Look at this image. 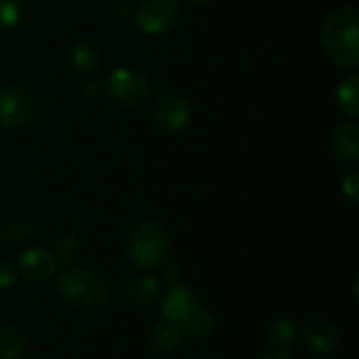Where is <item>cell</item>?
I'll use <instances>...</instances> for the list:
<instances>
[{"mask_svg":"<svg viewBox=\"0 0 359 359\" xmlns=\"http://www.w3.org/2000/svg\"><path fill=\"white\" fill-rule=\"evenodd\" d=\"M151 118L160 128L168 133H181L191 124L194 109L185 97L177 93H162L151 105Z\"/></svg>","mask_w":359,"mask_h":359,"instance_id":"8992f818","label":"cell"},{"mask_svg":"<svg viewBox=\"0 0 359 359\" xmlns=\"http://www.w3.org/2000/svg\"><path fill=\"white\" fill-rule=\"evenodd\" d=\"M105 93L122 107L126 109H137L141 107L147 97H149V82L143 74L128 69V67H116L109 76L107 82L103 84Z\"/></svg>","mask_w":359,"mask_h":359,"instance_id":"277c9868","label":"cell"},{"mask_svg":"<svg viewBox=\"0 0 359 359\" xmlns=\"http://www.w3.org/2000/svg\"><path fill=\"white\" fill-rule=\"evenodd\" d=\"M263 359H292L288 353H280V351H271L269 355H265Z\"/></svg>","mask_w":359,"mask_h":359,"instance_id":"484cf974","label":"cell"},{"mask_svg":"<svg viewBox=\"0 0 359 359\" xmlns=\"http://www.w3.org/2000/svg\"><path fill=\"white\" fill-rule=\"evenodd\" d=\"M59 292L78 311H99L109 299V288L103 278L84 267H67L59 278Z\"/></svg>","mask_w":359,"mask_h":359,"instance_id":"7a4b0ae2","label":"cell"},{"mask_svg":"<svg viewBox=\"0 0 359 359\" xmlns=\"http://www.w3.org/2000/svg\"><path fill=\"white\" fill-rule=\"evenodd\" d=\"M170 250V233L156 221L139 223L126 238V255L141 269L160 267Z\"/></svg>","mask_w":359,"mask_h":359,"instance_id":"3957f363","label":"cell"},{"mask_svg":"<svg viewBox=\"0 0 359 359\" xmlns=\"http://www.w3.org/2000/svg\"><path fill=\"white\" fill-rule=\"evenodd\" d=\"M322 46L326 55L343 65L359 63V13L353 6H339L326 15L322 23Z\"/></svg>","mask_w":359,"mask_h":359,"instance_id":"6da1fadb","label":"cell"},{"mask_svg":"<svg viewBox=\"0 0 359 359\" xmlns=\"http://www.w3.org/2000/svg\"><path fill=\"white\" fill-rule=\"evenodd\" d=\"M19 273L32 284H44L57 273V259L44 248H27L19 255Z\"/></svg>","mask_w":359,"mask_h":359,"instance_id":"9c48e42d","label":"cell"},{"mask_svg":"<svg viewBox=\"0 0 359 359\" xmlns=\"http://www.w3.org/2000/svg\"><path fill=\"white\" fill-rule=\"evenodd\" d=\"M196 359H219V358H212V355H200V358Z\"/></svg>","mask_w":359,"mask_h":359,"instance_id":"83f0119b","label":"cell"},{"mask_svg":"<svg viewBox=\"0 0 359 359\" xmlns=\"http://www.w3.org/2000/svg\"><path fill=\"white\" fill-rule=\"evenodd\" d=\"M196 309H198V301H196L194 292L183 286H175L162 299V305H160L162 318L168 322H177V324H185Z\"/></svg>","mask_w":359,"mask_h":359,"instance_id":"7c38bea8","label":"cell"},{"mask_svg":"<svg viewBox=\"0 0 359 359\" xmlns=\"http://www.w3.org/2000/svg\"><path fill=\"white\" fill-rule=\"evenodd\" d=\"M160 269H162V278L168 280V282H172V280H177L181 276V269L177 265H172V263H162Z\"/></svg>","mask_w":359,"mask_h":359,"instance_id":"cb8c5ba5","label":"cell"},{"mask_svg":"<svg viewBox=\"0 0 359 359\" xmlns=\"http://www.w3.org/2000/svg\"><path fill=\"white\" fill-rule=\"evenodd\" d=\"M13 282H15V269H13V265L0 259V290L11 288Z\"/></svg>","mask_w":359,"mask_h":359,"instance_id":"603a6c76","label":"cell"},{"mask_svg":"<svg viewBox=\"0 0 359 359\" xmlns=\"http://www.w3.org/2000/svg\"><path fill=\"white\" fill-rule=\"evenodd\" d=\"M330 149L343 164H355L359 160V126L353 120L339 122L330 130Z\"/></svg>","mask_w":359,"mask_h":359,"instance_id":"30bf717a","label":"cell"},{"mask_svg":"<svg viewBox=\"0 0 359 359\" xmlns=\"http://www.w3.org/2000/svg\"><path fill=\"white\" fill-rule=\"evenodd\" d=\"M303 339L307 347L318 353V355H330L339 349L341 345V332L339 328L326 320V318H311L305 322L303 328Z\"/></svg>","mask_w":359,"mask_h":359,"instance_id":"ba28073f","label":"cell"},{"mask_svg":"<svg viewBox=\"0 0 359 359\" xmlns=\"http://www.w3.org/2000/svg\"><path fill=\"white\" fill-rule=\"evenodd\" d=\"M158 292H160V284L151 276L135 278L126 286V299L135 305H149L151 301H156Z\"/></svg>","mask_w":359,"mask_h":359,"instance_id":"2e32d148","label":"cell"},{"mask_svg":"<svg viewBox=\"0 0 359 359\" xmlns=\"http://www.w3.org/2000/svg\"><path fill=\"white\" fill-rule=\"evenodd\" d=\"M72 63H74L76 69H80V72H84L88 76H95L103 67V55H101V50L95 44L78 42L72 48Z\"/></svg>","mask_w":359,"mask_h":359,"instance_id":"4fadbf2b","label":"cell"},{"mask_svg":"<svg viewBox=\"0 0 359 359\" xmlns=\"http://www.w3.org/2000/svg\"><path fill=\"white\" fill-rule=\"evenodd\" d=\"M185 339H187V330L183 324L164 320L162 324H158L149 330L147 345L158 355H170L185 345Z\"/></svg>","mask_w":359,"mask_h":359,"instance_id":"8fae6325","label":"cell"},{"mask_svg":"<svg viewBox=\"0 0 359 359\" xmlns=\"http://www.w3.org/2000/svg\"><path fill=\"white\" fill-rule=\"evenodd\" d=\"M187 332H191L194 337L198 339H204V337H210L217 328V322L215 318L208 313V311H202L200 307L191 313V318L183 324Z\"/></svg>","mask_w":359,"mask_h":359,"instance_id":"ac0fdd59","label":"cell"},{"mask_svg":"<svg viewBox=\"0 0 359 359\" xmlns=\"http://www.w3.org/2000/svg\"><path fill=\"white\" fill-rule=\"evenodd\" d=\"M359 78L355 74H349L345 76L341 82H339V88H337V105L339 109L349 116V118H355L359 114Z\"/></svg>","mask_w":359,"mask_h":359,"instance_id":"9a60e30c","label":"cell"},{"mask_svg":"<svg viewBox=\"0 0 359 359\" xmlns=\"http://www.w3.org/2000/svg\"><path fill=\"white\" fill-rule=\"evenodd\" d=\"M21 4L19 0H0V34L13 29L19 23Z\"/></svg>","mask_w":359,"mask_h":359,"instance_id":"d6986e66","label":"cell"},{"mask_svg":"<svg viewBox=\"0 0 359 359\" xmlns=\"http://www.w3.org/2000/svg\"><path fill=\"white\" fill-rule=\"evenodd\" d=\"M294 341H297V324H294V320H288V318L278 320L267 330V345L273 351L286 353L288 349L294 347Z\"/></svg>","mask_w":359,"mask_h":359,"instance_id":"5bb4252c","label":"cell"},{"mask_svg":"<svg viewBox=\"0 0 359 359\" xmlns=\"http://www.w3.org/2000/svg\"><path fill=\"white\" fill-rule=\"evenodd\" d=\"M25 334L17 326H0V359H19L25 351Z\"/></svg>","mask_w":359,"mask_h":359,"instance_id":"e0dca14e","label":"cell"},{"mask_svg":"<svg viewBox=\"0 0 359 359\" xmlns=\"http://www.w3.org/2000/svg\"><path fill=\"white\" fill-rule=\"evenodd\" d=\"M101 93H105V86H103L101 82H88L86 88H84V95L90 97V99H97Z\"/></svg>","mask_w":359,"mask_h":359,"instance_id":"d4e9b609","label":"cell"},{"mask_svg":"<svg viewBox=\"0 0 359 359\" xmlns=\"http://www.w3.org/2000/svg\"><path fill=\"white\" fill-rule=\"evenodd\" d=\"M80 257V244L74 236H63L57 240V259L65 265L76 263Z\"/></svg>","mask_w":359,"mask_h":359,"instance_id":"ffe728a7","label":"cell"},{"mask_svg":"<svg viewBox=\"0 0 359 359\" xmlns=\"http://www.w3.org/2000/svg\"><path fill=\"white\" fill-rule=\"evenodd\" d=\"M341 189H343V194H345V198L349 200V202H358L359 198V175L355 170H351L347 177H343V181H341Z\"/></svg>","mask_w":359,"mask_h":359,"instance_id":"7402d4cb","label":"cell"},{"mask_svg":"<svg viewBox=\"0 0 359 359\" xmlns=\"http://www.w3.org/2000/svg\"><path fill=\"white\" fill-rule=\"evenodd\" d=\"M187 2H191V4H204V2H210V0H187Z\"/></svg>","mask_w":359,"mask_h":359,"instance_id":"4316f807","label":"cell"},{"mask_svg":"<svg viewBox=\"0 0 359 359\" xmlns=\"http://www.w3.org/2000/svg\"><path fill=\"white\" fill-rule=\"evenodd\" d=\"M34 111V99L27 88L19 84H6L0 88V126L17 130L25 126Z\"/></svg>","mask_w":359,"mask_h":359,"instance_id":"52a82bcc","label":"cell"},{"mask_svg":"<svg viewBox=\"0 0 359 359\" xmlns=\"http://www.w3.org/2000/svg\"><path fill=\"white\" fill-rule=\"evenodd\" d=\"M179 6L175 0H141L135 8V25L147 36L166 34L177 23Z\"/></svg>","mask_w":359,"mask_h":359,"instance_id":"5b68a950","label":"cell"},{"mask_svg":"<svg viewBox=\"0 0 359 359\" xmlns=\"http://www.w3.org/2000/svg\"><path fill=\"white\" fill-rule=\"evenodd\" d=\"M6 233L13 242H27L34 233V225L27 219H13L6 227Z\"/></svg>","mask_w":359,"mask_h":359,"instance_id":"44dd1931","label":"cell"}]
</instances>
